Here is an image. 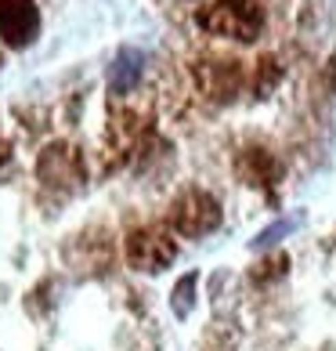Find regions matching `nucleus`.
<instances>
[{
	"mask_svg": "<svg viewBox=\"0 0 336 351\" xmlns=\"http://www.w3.org/2000/svg\"><path fill=\"white\" fill-rule=\"evenodd\" d=\"M196 22H199V29L214 33V36L250 44L264 29V11L257 0H214V4H206L196 15Z\"/></svg>",
	"mask_w": 336,
	"mask_h": 351,
	"instance_id": "1",
	"label": "nucleus"
},
{
	"mask_svg": "<svg viewBox=\"0 0 336 351\" xmlns=\"http://www.w3.org/2000/svg\"><path fill=\"white\" fill-rule=\"evenodd\" d=\"M170 225L177 236L185 239H203L221 225V203L203 189H188L185 196H177L170 206Z\"/></svg>",
	"mask_w": 336,
	"mask_h": 351,
	"instance_id": "2",
	"label": "nucleus"
},
{
	"mask_svg": "<svg viewBox=\"0 0 336 351\" xmlns=\"http://www.w3.org/2000/svg\"><path fill=\"white\" fill-rule=\"evenodd\" d=\"M177 257V243L166 228L148 225V228H134L127 236V261L138 271H163L170 268Z\"/></svg>",
	"mask_w": 336,
	"mask_h": 351,
	"instance_id": "3",
	"label": "nucleus"
},
{
	"mask_svg": "<svg viewBox=\"0 0 336 351\" xmlns=\"http://www.w3.org/2000/svg\"><path fill=\"white\" fill-rule=\"evenodd\" d=\"M40 29V11L33 0H0V40L8 47H25Z\"/></svg>",
	"mask_w": 336,
	"mask_h": 351,
	"instance_id": "4",
	"label": "nucleus"
},
{
	"mask_svg": "<svg viewBox=\"0 0 336 351\" xmlns=\"http://www.w3.org/2000/svg\"><path fill=\"white\" fill-rule=\"evenodd\" d=\"M196 76H199V87H203L210 98H217V101L235 98L239 87H242L239 62H228V58H206V62H199Z\"/></svg>",
	"mask_w": 336,
	"mask_h": 351,
	"instance_id": "5",
	"label": "nucleus"
},
{
	"mask_svg": "<svg viewBox=\"0 0 336 351\" xmlns=\"http://www.w3.org/2000/svg\"><path fill=\"white\" fill-rule=\"evenodd\" d=\"M40 181L47 185H66V181H83V160L73 145H47L40 156Z\"/></svg>",
	"mask_w": 336,
	"mask_h": 351,
	"instance_id": "6",
	"label": "nucleus"
},
{
	"mask_svg": "<svg viewBox=\"0 0 336 351\" xmlns=\"http://www.w3.org/2000/svg\"><path fill=\"white\" fill-rule=\"evenodd\" d=\"M239 174L250 181V185H271L279 178V163L271 160V152L264 149H246L239 156Z\"/></svg>",
	"mask_w": 336,
	"mask_h": 351,
	"instance_id": "7",
	"label": "nucleus"
},
{
	"mask_svg": "<svg viewBox=\"0 0 336 351\" xmlns=\"http://www.w3.org/2000/svg\"><path fill=\"white\" fill-rule=\"evenodd\" d=\"M138 76H141V55L131 51V47H123L112 62V87L116 90H131Z\"/></svg>",
	"mask_w": 336,
	"mask_h": 351,
	"instance_id": "8",
	"label": "nucleus"
},
{
	"mask_svg": "<svg viewBox=\"0 0 336 351\" xmlns=\"http://www.w3.org/2000/svg\"><path fill=\"white\" fill-rule=\"evenodd\" d=\"M192 290H196V276H185V279L177 282L174 297H170V304H174V311H177L181 319H185L188 311H192Z\"/></svg>",
	"mask_w": 336,
	"mask_h": 351,
	"instance_id": "9",
	"label": "nucleus"
},
{
	"mask_svg": "<svg viewBox=\"0 0 336 351\" xmlns=\"http://www.w3.org/2000/svg\"><path fill=\"white\" fill-rule=\"evenodd\" d=\"M293 225H296V221H279V225L264 228L261 236L253 239V246H257V250H261V246H271V243H279V236H286V232H293Z\"/></svg>",
	"mask_w": 336,
	"mask_h": 351,
	"instance_id": "10",
	"label": "nucleus"
},
{
	"mask_svg": "<svg viewBox=\"0 0 336 351\" xmlns=\"http://www.w3.org/2000/svg\"><path fill=\"white\" fill-rule=\"evenodd\" d=\"M257 90H268L271 84H275V76H279V66H275V58H264V62H257Z\"/></svg>",
	"mask_w": 336,
	"mask_h": 351,
	"instance_id": "11",
	"label": "nucleus"
},
{
	"mask_svg": "<svg viewBox=\"0 0 336 351\" xmlns=\"http://www.w3.org/2000/svg\"><path fill=\"white\" fill-rule=\"evenodd\" d=\"M8 156H11V145H8V141H4V138H0V167H4V163H8Z\"/></svg>",
	"mask_w": 336,
	"mask_h": 351,
	"instance_id": "12",
	"label": "nucleus"
}]
</instances>
